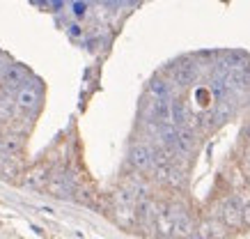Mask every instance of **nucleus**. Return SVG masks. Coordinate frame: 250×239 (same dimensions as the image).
I'll return each instance as SVG.
<instances>
[{"label":"nucleus","mask_w":250,"mask_h":239,"mask_svg":"<svg viewBox=\"0 0 250 239\" xmlns=\"http://www.w3.org/2000/svg\"><path fill=\"white\" fill-rule=\"evenodd\" d=\"M177 209L174 205H161V212L156 216V223L154 230L159 232V237L163 239H172L174 237V218H177Z\"/></svg>","instance_id":"5"},{"label":"nucleus","mask_w":250,"mask_h":239,"mask_svg":"<svg viewBox=\"0 0 250 239\" xmlns=\"http://www.w3.org/2000/svg\"><path fill=\"white\" fill-rule=\"evenodd\" d=\"M241 198L239 196H229L225 200L220 202V209H218V221L225 228H241Z\"/></svg>","instance_id":"4"},{"label":"nucleus","mask_w":250,"mask_h":239,"mask_svg":"<svg viewBox=\"0 0 250 239\" xmlns=\"http://www.w3.org/2000/svg\"><path fill=\"white\" fill-rule=\"evenodd\" d=\"M129 163L138 173H149L154 168V150L149 145H133L129 152Z\"/></svg>","instance_id":"7"},{"label":"nucleus","mask_w":250,"mask_h":239,"mask_svg":"<svg viewBox=\"0 0 250 239\" xmlns=\"http://www.w3.org/2000/svg\"><path fill=\"white\" fill-rule=\"evenodd\" d=\"M39 104H42V87H39L35 81H28L21 90L14 94V108L16 110H23V113H32L37 110Z\"/></svg>","instance_id":"2"},{"label":"nucleus","mask_w":250,"mask_h":239,"mask_svg":"<svg viewBox=\"0 0 250 239\" xmlns=\"http://www.w3.org/2000/svg\"><path fill=\"white\" fill-rule=\"evenodd\" d=\"M170 74H172L174 83H179V85L190 83L193 76H195V62H177V65H172Z\"/></svg>","instance_id":"12"},{"label":"nucleus","mask_w":250,"mask_h":239,"mask_svg":"<svg viewBox=\"0 0 250 239\" xmlns=\"http://www.w3.org/2000/svg\"><path fill=\"white\" fill-rule=\"evenodd\" d=\"M48 179H51V166L48 163H35L32 168H28L23 173V184L35 189V191L46 189Z\"/></svg>","instance_id":"6"},{"label":"nucleus","mask_w":250,"mask_h":239,"mask_svg":"<svg viewBox=\"0 0 250 239\" xmlns=\"http://www.w3.org/2000/svg\"><path fill=\"white\" fill-rule=\"evenodd\" d=\"M149 113H152L154 122L156 124H163V127H167V124L172 122V104L167 99H152V104H149Z\"/></svg>","instance_id":"11"},{"label":"nucleus","mask_w":250,"mask_h":239,"mask_svg":"<svg viewBox=\"0 0 250 239\" xmlns=\"http://www.w3.org/2000/svg\"><path fill=\"white\" fill-rule=\"evenodd\" d=\"M195 221L190 218L188 212L177 209V218H174V237L177 239H190L195 235Z\"/></svg>","instance_id":"10"},{"label":"nucleus","mask_w":250,"mask_h":239,"mask_svg":"<svg viewBox=\"0 0 250 239\" xmlns=\"http://www.w3.org/2000/svg\"><path fill=\"white\" fill-rule=\"evenodd\" d=\"M195 235L200 239H220L228 235V228L220 223L218 218H205V221L195 228Z\"/></svg>","instance_id":"9"},{"label":"nucleus","mask_w":250,"mask_h":239,"mask_svg":"<svg viewBox=\"0 0 250 239\" xmlns=\"http://www.w3.org/2000/svg\"><path fill=\"white\" fill-rule=\"evenodd\" d=\"M113 218L124 230L138 225V196L129 186H120L113 193Z\"/></svg>","instance_id":"1"},{"label":"nucleus","mask_w":250,"mask_h":239,"mask_svg":"<svg viewBox=\"0 0 250 239\" xmlns=\"http://www.w3.org/2000/svg\"><path fill=\"white\" fill-rule=\"evenodd\" d=\"M0 175L5 179H12V182L16 179V175H23L19 156H0Z\"/></svg>","instance_id":"14"},{"label":"nucleus","mask_w":250,"mask_h":239,"mask_svg":"<svg viewBox=\"0 0 250 239\" xmlns=\"http://www.w3.org/2000/svg\"><path fill=\"white\" fill-rule=\"evenodd\" d=\"M241 225L250 228V200H241Z\"/></svg>","instance_id":"15"},{"label":"nucleus","mask_w":250,"mask_h":239,"mask_svg":"<svg viewBox=\"0 0 250 239\" xmlns=\"http://www.w3.org/2000/svg\"><path fill=\"white\" fill-rule=\"evenodd\" d=\"M46 191L51 193V196H55V198H69L71 186H69V182H67L64 175H51L48 184H46Z\"/></svg>","instance_id":"13"},{"label":"nucleus","mask_w":250,"mask_h":239,"mask_svg":"<svg viewBox=\"0 0 250 239\" xmlns=\"http://www.w3.org/2000/svg\"><path fill=\"white\" fill-rule=\"evenodd\" d=\"M243 159H246V163L250 166V143H248V147H246V156H243Z\"/></svg>","instance_id":"16"},{"label":"nucleus","mask_w":250,"mask_h":239,"mask_svg":"<svg viewBox=\"0 0 250 239\" xmlns=\"http://www.w3.org/2000/svg\"><path fill=\"white\" fill-rule=\"evenodd\" d=\"M25 138L19 131H9L5 136H0V156H19L23 152Z\"/></svg>","instance_id":"8"},{"label":"nucleus","mask_w":250,"mask_h":239,"mask_svg":"<svg viewBox=\"0 0 250 239\" xmlns=\"http://www.w3.org/2000/svg\"><path fill=\"white\" fill-rule=\"evenodd\" d=\"M28 83V69L23 65H7L0 71V87L5 92H19L23 85Z\"/></svg>","instance_id":"3"}]
</instances>
